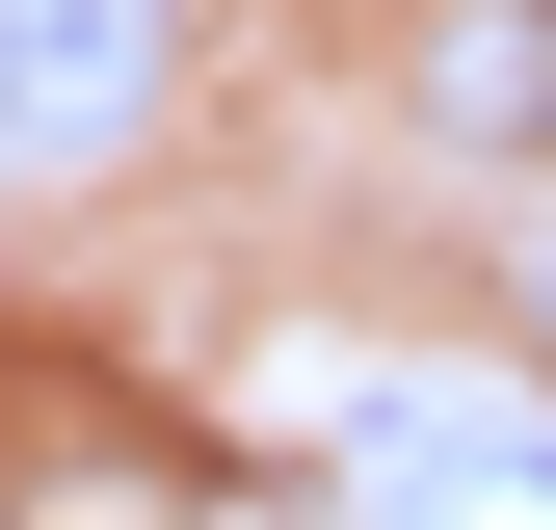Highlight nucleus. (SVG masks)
Wrapping results in <instances>:
<instances>
[{
	"label": "nucleus",
	"instance_id": "nucleus-3",
	"mask_svg": "<svg viewBox=\"0 0 556 530\" xmlns=\"http://www.w3.org/2000/svg\"><path fill=\"white\" fill-rule=\"evenodd\" d=\"M425 106L451 132H556V27H530V0H451V27H425Z\"/></svg>",
	"mask_w": 556,
	"mask_h": 530
},
{
	"label": "nucleus",
	"instance_id": "nucleus-1",
	"mask_svg": "<svg viewBox=\"0 0 556 530\" xmlns=\"http://www.w3.org/2000/svg\"><path fill=\"white\" fill-rule=\"evenodd\" d=\"M344 530H556V398H477V371L371 398L344 425Z\"/></svg>",
	"mask_w": 556,
	"mask_h": 530
},
{
	"label": "nucleus",
	"instance_id": "nucleus-5",
	"mask_svg": "<svg viewBox=\"0 0 556 530\" xmlns=\"http://www.w3.org/2000/svg\"><path fill=\"white\" fill-rule=\"evenodd\" d=\"M530 345H556V213H530Z\"/></svg>",
	"mask_w": 556,
	"mask_h": 530
},
{
	"label": "nucleus",
	"instance_id": "nucleus-6",
	"mask_svg": "<svg viewBox=\"0 0 556 530\" xmlns=\"http://www.w3.org/2000/svg\"><path fill=\"white\" fill-rule=\"evenodd\" d=\"M0 106H27V0H0Z\"/></svg>",
	"mask_w": 556,
	"mask_h": 530
},
{
	"label": "nucleus",
	"instance_id": "nucleus-2",
	"mask_svg": "<svg viewBox=\"0 0 556 530\" xmlns=\"http://www.w3.org/2000/svg\"><path fill=\"white\" fill-rule=\"evenodd\" d=\"M186 0H27V106H0V160H106L132 106H160Z\"/></svg>",
	"mask_w": 556,
	"mask_h": 530
},
{
	"label": "nucleus",
	"instance_id": "nucleus-4",
	"mask_svg": "<svg viewBox=\"0 0 556 530\" xmlns=\"http://www.w3.org/2000/svg\"><path fill=\"white\" fill-rule=\"evenodd\" d=\"M27 530H186V504H160V478H53Z\"/></svg>",
	"mask_w": 556,
	"mask_h": 530
}]
</instances>
